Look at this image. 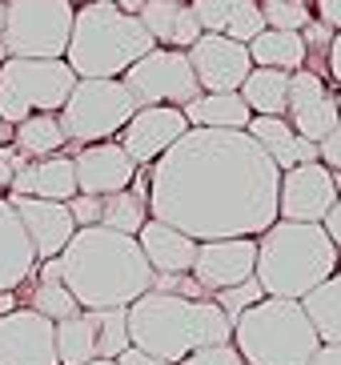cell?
Returning a JSON list of instances; mask_svg holds the SVG:
<instances>
[{
    "mask_svg": "<svg viewBox=\"0 0 341 365\" xmlns=\"http://www.w3.org/2000/svg\"><path fill=\"white\" fill-rule=\"evenodd\" d=\"M281 169L245 129L189 125L149 165V217L197 241L257 237L278 221Z\"/></svg>",
    "mask_w": 341,
    "mask_h": 365,
    "instance_id": "1",
    "label": "cell"
},
{
    "mask_svg": "<svg viewBox=\"0 0 341 365\" xmlns=\"http://www.w3.org/2000/svg\"><path fill=\"white\" fill-rule=\"evenodd\" d=\"M56 265L81 309L133 305L153 285V265L141 253V241L105 225H76L68 245L56 253Z\"/></svg>",
    "mask_w": 341,
    "mask_h": 365,
    "instance_id": "2",
    "label": "cell"
},
{
    "mask_svg": "<svg viewBox=\"0 0 341 365\" xmlns=\"http://www.w3.org/2000/svg\"><path fill=\"white\" fill-rule=\"evenodd\" d=\"M128 341L145 354L177 365L193 349L233 341V317L213 297L145 289L128 305Z\"/></svg>",
    "mask_w": 341,
    "mask_h": 365,
    "instance_id": "3",
    "label": "cell"
},
{
    "mask_svg": "<svg viewBox=\"0 0 341 365\" xmlns=\"http://www.w3.org/2000/svg\"><path fill=\"white\" fill-rule=\"evenodd\" d=\"M341 249L321 221H285L278 217L265 233H257L253 277L269 297H305L313 285L337 273Z\"/></svg>",
    "mask_w": 341,
    "mask_h": 365,
    "instance_id": "4",
    "label": "cell"
},
{
    "mask_svg": "<svg viewBox=\"0 0 341 365\" xmlns=\"http://www.w3.org/2000/svg\"><path fill=\"white\" fill-rule=\"evenodd\" d=\"M149 48L153 36L137 12H125L108 0H81L73 12L64 61L76 76H121Z\"/></svg>",
    "mask_w": 341,
    "mask_h": 365,
    "instance_id": "5",
    "label": "cell"
},
{
    "mask_svg": "<svg viewBox=\"0 0 341 365\" xmlns=\"http://www.w3.org/2000/svg\"><path fill=\"white\" fill-rule=\"evenodd\" d=\"M233 345L245 365H305L321 345L297 297H261L233 317Z\"/></svg>",
    "mask_w": 341,
    "mask_h": 365,
    "instance_id": "6",
    "label": "cell"
},
{
    "mask_svg": "<svg viewBox=\"0 0 341 365\" xmlns=\"http://www.w3.org/2000/svg\"><path fill=\"white\" fill-rule=\"evenodd\" d=\"M76 85L64 56H4L0 61V120L16 125L29 113H61Z\"/></svg>",
    "mask_w": 341,
    "mask_h": 365,
    "instance_id": "7",
    "label": "cell"
},
{
    "mask_svg": "<svg viewBox=\"0 0 341 365\" xmlns=\"http://www.w3.org/2000/svg\"><path fill=\"white\" fill-rule=\"evenodd\" d=\"M137 113V101L125 88L121 76H76L68 101L61 105V125L68 140L76 145H93L108 140L125 129V120Z\"/></svg>",
    "mask_w": 341,
    "mask_h": 365,
    "instance_id": "8",
    "label": "cell"
},
{
    "mask_svg": "<svg viewBox=\"0 0 341 365\" xmlns=\"http://www.w3.org/2000/svg\"><path fill=\"white\" fill-rule=\"evenodd\" d=\"M73 12V0H4L9 56H64Z\"/></svg>",
    "mask_w": 341,
    "mask_h": 365,
    "instance_id": "9",
    "label": "cell"
},
{
    "mask_svg": "<svg viewBox=\"0 0 341 365\" xmlns=\"http://www.w3.org/2000/svg\"><path fill=\"white\" fill-rule=\"evenodd\" d=\"M56 361L85 365L96 357H121L128 349V305H105V309H76L73 317L53 322Z\"/></svg>",
    "mask_w": 341,
    "mask_h": 365,
    "instance_id": "10",
    "label": "cell"
},
{
    "mask_svg": "<svg viewBox=\"0 0 341 365\" xmlns=\"http://www.w3.org/2000/svg\"><path fill=\"white\" fill-rule=\"evenodd\" d=\"M125 88L133 93V101L141 105H189L201 85H197V73L189 65V53L185 48H165V44H153L145 56H137L133 65L121 73Z\"/></svg>",
    "mask_w": 341,
    "mask_h": 365,
    "instance_id": "11",
    "label": "cell"
},
{
    "mask_svg": "<svg viewBox=\"0 0 341 365\" xmlns=\"http://www.w3.org/2000/svg\"><path fill=\"white\" fill-rule=\"evenodd\" d=\"M185 53H189V65L197 73L201 93H237L241 81L249 76V68H253L249 44L225 33H201Z\"/></svg>",
    "mask_w": 341,
    "mask_h": 365,
    "instance_id": "12",
    "label": "cell"
},
{
    "mask_svg": "<svg viewBox=\"0 0 341 365\" xmlns=\"http://www.w3.org/2000/svg\"><path fill=\"white\" fill-rule=\"evenodd\" d=\"M337 193L341 189L333 181L330 165L305 161V165H293V169H281L278 217H285V221H325Z\"/></svg>",
    "mask_w": 341,
    "mask_h": 365,
    "instance_id": "13",
    "label": "cell"
},
{
    "mask_svg": "<svg viewBox=\"0 0 341 365\" xmlns=\"http://www.w3.org/2000/svg\"><path fill=\"white\" fill-rule=\"evenodd\" d=\"M0 365H61L53 317H41L29 305L0 313Z\"/></svg>",
    "mask_w": 341,
    "mask_h": 365,
    "instance_id": "14",
    "label": "cell"
},
{
    "mask_svg": "<svg viewBox=\"0 0 341 365\" xmlns=\"http://www.w3.org/2000/svg\"><path fill=\"white\" fill-rule=\"evenodd\" d=\"M285 117H289V125H293V129H297L305 140H313V145H317V140L341 120L337 97L325 88L321 73H313V68H305V65L289 73Z\"/></svg>",
    "mask_w": 341,
    "mask_h": 365,
    "instance_id": "15",
    "label": "cell"
},
{
    "mask_svg": "<svg viewBox=\"0 0 341 365\" xmlns=\"http://www.w3.org/2000/svg\"><path fill=\"white\" fill-rule=\"evenodd\" d=\"M253 269H257V237H213V241L197 245L189 273L205 285V293H217L253 277Z\"/></svg>",
    "mask_w": 341,
    "mask_h": 365,
    "instance_id": "16",
    "label": "cell"
},
{
    "mask_svg": "<svg viewBox=\"0 0 341 365\" xmlns=\"http://www.w3.org/2000/svg\"><path fill=\"white\" fill-rule=\"evenodd\" d=\"M185 129H189V120L177 105H141L117 137L137 165H153Z\"/></svg>",
    "mask_w": 341,
    "mask_h": 365,
    "instance_id": "17",
    "label": "cell"
},
{
    "mask_svg": "<svg viewBox=\"0 0 341 365\" xmlns=\"http://www.w3.org/2000/svg\"><path fill=\"white\" fill-rule=\"evenodd\" d=\"M76 169V193H117V189H128L133 177H137L141 165L125 153L121 140H93L73 157Z\"/></svg>",
    "mask_w": 341,
    "mask_h": 365,
    "instance_id": "18",
    "label": "cell"
},
{
    "mask_svg": "<svg viewBox=\"0 0 341 365\" xmlns=\"http://www.w3.org/2000/svg\"><path fill=\"white\" fill-rule=\"evenodd\" d=\"M12 205H16V213H21V225L29 233L32 249H36V261L44 257H56L64 245H68V237L76 233V221L68 213V201H49V197H16L9 193Z\"/></svg>",
    "mask_w": 341,
    "mask_h": 365,
    "instance_id": "19",
    "label": "cell"
},
{
    "mask_svg": "<svg viewBox=\"0 0 341 365\" xmlns=\"http://www.w3.org/2000/svg\"><path fill=\"white\" fill-rule=\"evenodd\" d=\"M137 241H141L145 261L153 265V273H189L193 257H197V245H201L185 229L169 225V221H157V217H149L137 229Z\"/></svg>",
    "mask_w": 341,
    "mask_h": 365,
    "instance_id": "20",
    "label": "cell"
},
{
    "mask_svg": "<svg viewBox=\"0 0 341 365\" xmlns=\"http://www.w3.org/2000/svg\"><path fill=\"white\" fill-rule=\"evenodd\" d=\"M4 193L16 197H49V201H68L76 193V169L73 157L64 153H49V157H32L24 161V169L12 177V185Z\"/></svg>",
    "mask_w": 341,
    "mask_h": 365,
    "instance_id": "21",
    "label": "cell"
},
{
    "mask_svg": "<svg viewBox=\"0 0 341 365\" xmlns=\"http://www.w3.org/2000/svg\"><path fill=\"white\" fill-rule=\"evenodd\" d=\"M36 269V249L21 225V213L9 193H0V289H16Z\"/></svg>",
    "mask_w": 341,
    "mask_h": 365,
    "instance_id": "22",
    "label": "cell"
},
{
    "mask_svg": "<svg viewBox=\"0 0 341 365\" xmlns=\"http://www.w3.org/2000/svg\"><path fill=\"white\" fill-rule=\"evenodd\" d=\"M189 9L201 24V33H225L249 44L265 29V16H261L257 0H189Z\"/></svg>",
    "mask_w": 341,
    "mask_h": 365,
    "instance_id": "23",
    "label": "cell"
},
{
    "mask_svg": "<svg viewBox=\"0 0 341 365\" xmlns=\"http://www.w3.org/2000/svg\"><path fill=\"white\" fill-rule=\"evenodd\" d=\"M245 133L269 153V161L278 169H293V165L317 161V145L305 140L285 117H265V113H253L245 125Z\"/></svg>",
    "mask_w": 341,
    "mask_h": 365,
    "instance_id": "24",
    "label": "cell"
},
{
    "mask_svg": "<svg viewBox=\"0 0 341 365\" xmlns=\"http://www.w3.org/2000/svg\"><path fill=\"white\" fill-rule=\"evenodd\" d=\"M137 16L149 29L153 44H165V48H189L201 36V24L193 16L189 0H145Z\"/></svg>",
    "mask_w": 341,
    "mask_h": 365,
    "instance_id": "25",
    "label": "cell"
},
{
    "mask_svg": "<svg viewBox=\"0 0 341 365\" xmlns=\"http://www.w3.org/2000/svg\"><path fill=\"white\" fill-rule=\"evenodd\" d=\"M181 113L189 125H205V129H245L253 117L241 93H197L189 105H181Z\"/></svg>",
    "mask_w": 341,
    "mask_h": 365,
    "instance_id": "26",
    "label": "cell"
},
{
    "mask_svg": "<svg viewBox=\"0 0 341 365\" xmlns=\"http://www.w3.org/2000/svg\"><path fill=\"white\" fill-rule=\"evenodd\" d=\"M301 309L313 322L321 345H341V269L301 297Z\"/></svg>",
    "mask_w": 341,
    "mask_h": 365,
    "instance_id": "27",
    "label": "cell"
},
{
    "mask_svg": "<svg viewBox=\"0 0 341 365\" xmlns=\"http://www.w3.org/2000/svg\"><path fill=\"white\" fill-rule=\"evenodd\" d=\"M249 56H253V65L285 68V73H293V68H301L310 61L305 41H301V33H293V29H261V33L249 41Z\"/></svg>",
    "mask_w": 341,
    "mask_h": 365,
    "instance_id": "28",
    "label": "cell"
},
{
    "mask_svg": "<svg viewBox=\"0 0 341 365\" xmlns=\"http://www.w3.org/2000/svg\"><path fill=\"white\" fill-rule=\"evenodd\" d=\"M245 105L253 113H265V117H285V101H289V73L285 68H265V65H253L249 76L241 81L237 88Z\"/></svg>",
    "mask_w": 341,
    "mask_h": 365,
    "instance_id": "29",
    "label": "cell"
},
{
    "mask_svg": "<svg viewBox=\"0 0 341 365\" xmlns=\"http://www.w3.org/2000/svg\"><path fill=\"white\" fill-rule=\"evenodd\" d=\"M12 145L32 161V157L61 153L64 145H68V133H64V125H61L56 113H29L24 120L12 125Z\"/></svg>",
    "mask_w": 341,
    "mask_h": 365,
    "instance_id": "30",
    "label": "cell"
},
{
    "mask_svg": "<svg viewBox=\"0 0 341 365\" xmlns=\"http://www.w3.org/2000/svg\"><path fill=\"white\" fill-rule=\"evenodd\" d=\"M149 221V201L145 193H137L133 185L128 189H117V193H101V221L96 225L105 229H121V233H133Z\"/></svg>",
    "mask_w": 341,
    "mask_h": 365,
    "instance_id": "31",
    "label": "cell"
},
{
    "mask_svg": "<svg viewBox=\"0 0 341 365\" xmlns=\"http://www.w3.org/2000/svg\"><path fill=\"white\" fill-rule=\"evenodd\" d=\"M257 4H261L265 29H293V33H301L313 21V0H257Z\"/></svg>",
    "mask_w": 341,
    "mask_h": 365,
    "instance_id": "32",
    "label": "cell"
},
{
    "mask_svg": "<svg viewBox=\"0 0 341 365\" xmlns=\"http://www.w3.org/2000/svg\"><path fill=\"white\" fill-rule=\"evenodd\" d=\"M209 297L221 305L229 317H237L241 309H249L253 301H261L265 297V289H261V281L257 277H245V281H237V285H229V289H217V293H209Z\"/></svg>",
    "mask_w": 341,
    "mask_h": 365,
    "instance_id": "33",
    "label": "cell"
},
{
    "mask_svg": "<svg viewBox=\"0 0 341 365\" xmlns=\"http://www.w3.org/2000/svg\"><path fill=\"white\" fill-rule=\"evenodd\" d=\"M177 365H245V357L237 354L233 341H221V345H205V349H193L185 354Z\"/></svg>",
    "mask_w": 341,
    "mask_h": 365,
    "instance_id": "34",
    "label": "cell"
},
{
    "mask_svg": "<svg viewBox=\"0 0 341 365\" xmlns=\"http://www.w3.org/2000/svg\"><path fill=\"white\" fill-rule=\"evenodd\" d=\"M317 161H321V165H330L333 173H341V120L317 140Z\"/></svg>",
    "mask_w": 341,
    "mask_h": 365,
    "instance_id": "35",
    "label": "cell"
},
{
    "mask_svg": "<svg viewBox=\"0 0 341 365\" xmlns=\"http://www.w3.org/2000/svg\"><path fill=\"white\" fill-rule=\"evenodd\" d=\"M24 161H29V157H24L16 145H4V140H0V189H9L12 177L24 169Z\"/></svg>",
    "mask_w": 341,
    "mask_h": 365,
    "instance_id": "36",
    "label": "cell"
},
{
    "mask_svg": "<svg viewBox=\"0 0 341 365\" xmlns=\"http://www.w3.org/2000/svg\"><path fill=\"white\" fill-rule=\"evenodd\" d=\"M313 12H317L321 24H330L333 33L341 29V0H313Z\"/></svg>",
    "mask_w": 341,
    "mask_h": 365,
    "instance_id": "37",
    "label": "cell"
},
{
    "mask_svg": "<svg viewBox=\"0 0 341 365\" xmlns=\"http://www.w3.org/2000/svg\"><path fill=\"white\" fill-rule=\"evenodd\" d=\"M117 365H173V361H165V357H153V354H145V349H137V345H128L125 354L117 357Z\"/></svg>",
    "mask_w": 341,
    "mask_h": 365,
    "instance_id": "38",
    "label": "cell"
},
{
    "mask_svg": "<svg viewBox=\"0 0 341 365\" xmlns=\"http://www.w3.org/2000/svg\"><path fill=\"white\" fill-rule=\"evenodd\" d=\"M325 65H330V76L341 85V29L333 33V41H330V48H325Z\"/></svg>",
    "mask_w": 341,
    "mask_h": 365,
    "instance_id": "39",
    "label": "cell"
},
{
    "mask_svg": "<svg viewBox=\"0 0 341 365\" xmlns=\"http://www.w3.org/2000/svg\"><path fill=\"white\" fill-rule=\"evenodd\" d=\"M321 225H325V233L333 237V245L341 249V193H337V201H333V209L325 213V221H321Z\"/></svg>",
    "mask_w": 341,
    "mask_h": 365,
    "instance_id": "40",
    "label": "cell"
},
{
    "mask_svg": "<svg viewBox=\"0 0 341 365\" xmlns=\"http://www.w3.org/2000/svg\"><path fill=\"white\" fill-rule=\"evenodd\" d=\"M305 365H341V345H317Z\"/></svg>",
    "mask_w": 341,
    "mask_h": 365,
    "instance_id": "41",
    "label": "cell"
},
{
    "mask_svg": "<svg viewBox=\"0 0 341 365\" xmlns=\"http://www.w3.org/2000/svg\"><path fill=\"white\" fill-rule=\"evenodd\" d=\"M16 309V289H0V313Z\"/></svg>",
    "mask_w": 341,
    "mask_h": 365,
    "instance_id": "42",
    "label": "cell"
},
{
    "mask_svg": "<svg viewBox=\"0 0 341 365\" xmlns=\"http://www.w3.org/2000/svg\"><path fill=\"white\" fill-rule=\"evenodd\" d=\"M113 4H117V9H125V12H141V4H145V0H113Z\"/></svg>",
    "mask_w": 341,
    "mask_h": 365,
    "instance_id": "43",
    "label": "cell"
},
{
    "mask_svg": "<svg viewBox=\"0 0 341 365\" xmlns=\"http://www.w3.org/2000/svg\"><path fill=\"white\" fill-rule=\"evenodd\" d=\"M9 56V48H4V0H0V61Z\"/></svg>",
    "mask_w": 341,
    "mask_h": 365,
    "instance_id": "44",
    "label": "cell"
},
{
    "mask_svg": "<svg viewBox=\"0 0 341 365\" xmlns=\"http://www.w3.org/2000/svg\"><path fill=\"white\" fill-rule=\"evenodd\" d=\"M85 365H117V357H96V361H85Z\"/></svg>",
    "mask_w": 341,
    "mask_h": 365,
    "instance_id": "45",
    "label": "cell"
},
{
    "mask_svg": "<svg viewBox=\"0 0 341 365\" xmlns=\"http://www.w3.org/2000/svg\"><path fill=\"white\" fill-rule=\"evenodd\" d=\"M12 137V125H4V120H0V140H9Z\"/></svg>",
    "mask_w": 341,
    "mask_h": 365,
    "instance_id": "46",
    "label": "cell"
},
{
    "mask_svg": "<svg viewBox=\"0 0 341 365\" xmlns=\"http://www.w3.org/2000/svg\"><path fill=\"white\" fill-rule=\"evenodd\" d=\"M337 113H341V93H337Z\"/></svg>",
    "mask_w": 341,
    "mask_h": 365,
    "instance_id": "47",
    "label": "cell"
},
{
    "mask_svg": "<svg viewBox=\"0 0 341 365\" xmlns=\"http://www.w3.org/2000/svg\"><path fill=\"white\" fill-rule=\"evenodd\" d=\"M337 269H341V257H337Z\"/></svg>",
    "mask_w": 341,
    "mask_h": 365,
    "instance_id": "48",
    "label": "cell"
},
{
    "mask_svg": "<svg viewBox=\"0 0 341 365\" xmlns=\"http://www.w3.org/2000/svg\"><path fill=\"white\" fill-rule=\"evenodd\" d=\"M73 4H81V0H73Z\"/></svg>",
    "mask_w": 341,
    "mask_h": 365,
    "instance_id": "49",
    "label": "cell"
},
{
    "mask_svg": "<svg viewBox=\"0 0 341 365\" xmlns=\"http://www.w3.org/2000/svg\"><path fill=\"white\" fill-rule=\"evenodd\" d=\"M0 193H4V189H0Z\"/></svg>",
    "mask_w": 341,
    "mask_h": 365,
    "instance_id": "50",
    "label": "cell"
}]
</instances>
